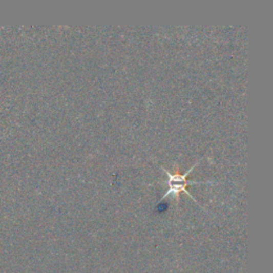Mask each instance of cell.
Here are the masks:
<instances>
[{"label": "cell", "instance_id": "6da1fadb", "mask_svg": "<svg viewBox=\"0 0 273 273\" xmlns=\"http://www.w3.org/2000/svg\"><path fill=\"white\" fill-rule=\"evenodd\" d=\"M199 164V162H197L194 165L191 166L190 170H188L185 174H173L171 173L170 171L165 170V169H163V171L166 173L167 175V181H166V185H167V191L163 194V197L161 198L160 201H163L165 200L166 198H169L170 196H173L174 198L178 199L177 196L180 193V192H185L186 194H188V197L190 199H192L194 202H197V199H194L192 197V194L188 191V186L189 185H198V184H211V183H201V181H190L187 179L188 175L192 173V171L194 170V167H196L197 165Z\"/></svg>", "mask_w": 273, "mask_h": 273}]
</instances>
